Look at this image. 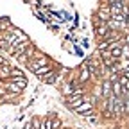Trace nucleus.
I'll return each instance as SVG.
<instances>
[{
	"label": "nucleus",
	"mask_w": 129,
	"mask_h": 129,
	"mask_svg": "<svg viewBox=\"0 0 129 129\" xmlns=\"http://www.w3.org/2000/svg\"><path fill=\"white\" fill-rule=\"evenodd\" d=\"M83 102H84V99H83V90H81V88H79V90H75V91L68 97V106H70V108H74V109H75V108H79Z\"/></svg>",
	"instance_id": "nucleus-1"
},
{
	"label": "nucleus",
	"mask_w": 129,
	"mask_h": 129,
	"mask_svg": "<svg viewBox=\"0 0 129 129\" xmlns=\"http://www.w3.org/2000/svg\"><path fill=\"white\" fill-rule=\"evenodd\" d=\"M27 67L30 68V70H38V68H41V67H47V59L45 57H38V59H34V61H30V63H27Z\"/></svg>",
	"instance_id": "nucleus-2"
},
{
	"label": "nucleus",
	"mask_w": 129,
	"mask_h": 129,
	"mask_svg": "<svg viewBox=\"0 0 129 129\" xmlns=\"http://www.w3.org/2000/svg\"><path fill=\"white\" fill-rule=\"evenodd\" d=\"M74 111H77V113H81V115H86V117H88V113L91 111V102H86V101H84L83 104H81L79 108H75Z\"/></svg>",
	"instance_id": "nucleus-3"
},
{
	"label": "nucleus",
	"mask_w": 129,
	"mask_h": 129,
	"mask_svg": "<svg viewBox=\"0 0 129 129\" xmlns=\"http://www.w3.org/2000/svg\"><path fill=\"white\" fill-rule=\"evenodd\" d=\"M99 18H101L104 23L111 20V11H109V7H104V9H101V11H99Z\"/></svg>",
	"instance_id": "nucleus-4"
},
{
	"label": "nucleus",
	"mask_w": 129,
	"mask_h": 129,
	"mask_svg": "<svg viewBox=\"0 0 129 129\" xmlns=\"http://www.w3.org/2000/svg\"><path fill=\"white\" fill-rule=\"evenodd\" d=\"M108 32H109V29H108V25L106 23H97V36H108Z\"/></svg>",
	"instance_id": "nucleus-5"
},
{
	"label": "nucleus",
	"mask_w": 129,
	"mask_h": 129,
	"mask_svg": "<svg viewBox=\"0 0 129 129\" xmlns=\"http://www.w3.org/2000/svg\"><path fill=\"white\" fill-rule=\"evenodd\" d=\"M90 79V70L86 68V64H83V70H81V75H79V81L81 83H86Z\"/></svg>",
	"instance_id": "nucleus-6"
},
{
	"label": "nucleus",
	"mask_w": 129,
	"mask_h": 129,
	"mask_svg": "<svg viewBox=\"0 0 129 129\" xmlns=\"http://www.w3.org/2000/svg\"><path fill=\"white\" fill-rule=\"evenodd\" d=\"M13 84L18 88V91L22 90V88H25V84H27V81L23 79V77H14V81H13Z\"/></svg>",
	"instance_id": "nucleus-7"
},
{
	"label": "nucleus",
	"mask_w": 129,
	"mask_h": 129,
	"mask_svg": "<svg viewBox=\"0 0 129 129\" xmlns=\"http://www.w3.org/2000/svg\"><path fill=\"white\" fill-rule=\"evenodd\" d=\"M50 72H52V70H50V67H41V68H38V70H36V75H38L40 79H43L47 74H50Z\"/></svg>",
	"instance_id": "nucleus-8"
},
{
	"label": "nucleus",
	"mask_w": 129,
	"mask_h": 129,
	"mask_svg": "<svg viewBox=\"0 0 129 129\" xmlns=\"http://www.w3.org/2000/svg\"><path fill=\"white\" fill-rule=\"evenodd\" d=\"M56 77H57V74H56V72H50V74H47V75H45L41 81H45L47 84H52L54 81H56Z\"/></svg>",
	"instance_id": "nucleus-9"
},
{
	"label": "nucleus",
	"mask_w": 129,
	"mask_h": 129,
	"mask_svg": "<svg viewBox=\"0 0 129 129\" xmlns=\"http://www.w3.org/2000/svg\"><path fill=\"white\" fill-rule=\"evenodd\" d=\"M109 93H111V83L106 81V83L102 84V97H108Z\"/></svg>",
	"instance_id": "nucleus-10"
},
{
	"label": "nucleus",
	"mask_w": 129,
	"mask_h": 129,
	"mask_svg": "<svg viewBox=\"0 0 129 129\" xmlns=\"http://www.w3.org/2000/svg\"><path fill=\"white\" fill-rule=\"evenodd\" d=\"M40 129H52V118H50V117H48V118H45V120L41 122Z\"/></svg>",
	"instance_id": "nucleus-11"
},
{
	"label": "nucleus",
	"mask_w": 129,
	"mask_h": 129,
	"mask_svg": "<svg viewBox=\"0 0 129 129\" xmlns=\"http://www.w3.org/2000/svg\"><path fill=\"white\" fill-rule=\"evenodd\" d=\"M122 61L129 59V45H122V56H120Z\"/></svg>",
	"instance_id": "nucleus-12"
},
{
	"label": "nucleus",
	"mask_w": 129,
	"mask_h": 129,
	"mask_svg": "<svg viewBox=\"0 0 129 129\" xmlns=\"http://www.w3.org/2000/svg\"><path fill=\"white\" fill-rule=\"evenodd\" d=\"M7 27H9V20H6V18L0 20V30H4V29H7Z\"/></svg>",
	"instance_id": "nucleus-13"
},
{
	"label": "nucleus",
	"mask_w": 129,
	"mask_h": 129,
	"mask_svg": "<svg viewBox=\"0 0 129 129\" xmlns=\"http://www.w3.org/2000/svg\"><path fill=\"white\" fill-rule=\"evenodd\" d=\"M30 124H32V129H40V125H41V124H40V120H38V118H34V120H32V122H30Z\"/></svg>",
	"instance_id": "nucleus-14"
},
{
	"label": "nucleus",
	"mask_w": 129,
	"mask_h": 129,
	"mask_svg": "<svg viewBox=\"0 0 129 129\" xmlns=\"http://www.w3.org/2000/svg\"><path fill=\"white\" fill-rule=\"evenodd\" d=\"M124 109H127V111H129V101L125 102V106H124Z\"/></svg>",
	"instance_id": "nucleus-15"
},
{
	"label": "nucleus",
	"mask_w": 129,
	"mask_h": 129,
	"mask_svg": "<svg viewBox=\"0 0 129 129\" xmlns=\"http://www.w3.org/2000/svg\"><path fill=\"white\" fill-rule=\"evenodd\" d=\"M108 2H109V6H111V4H115V2H118V0H108Z\"/></svg>",
	"instance_id": "nucleus-16"
},
{
	"label": "nucleus",
	"mask_w": 129,
	"mask_h": 129,
	"mask_svg": "<svg viewBox=\"0 0 129 129\" xmlns=\"http://www.w3.org/2000/svg\"><path fill=\"white\" fill-rule=\"evenodd\" d=\"M127 43H129V36H127Z\"/></svg>",
	"instance_id": "nucleus-17"
}]
</instances>
